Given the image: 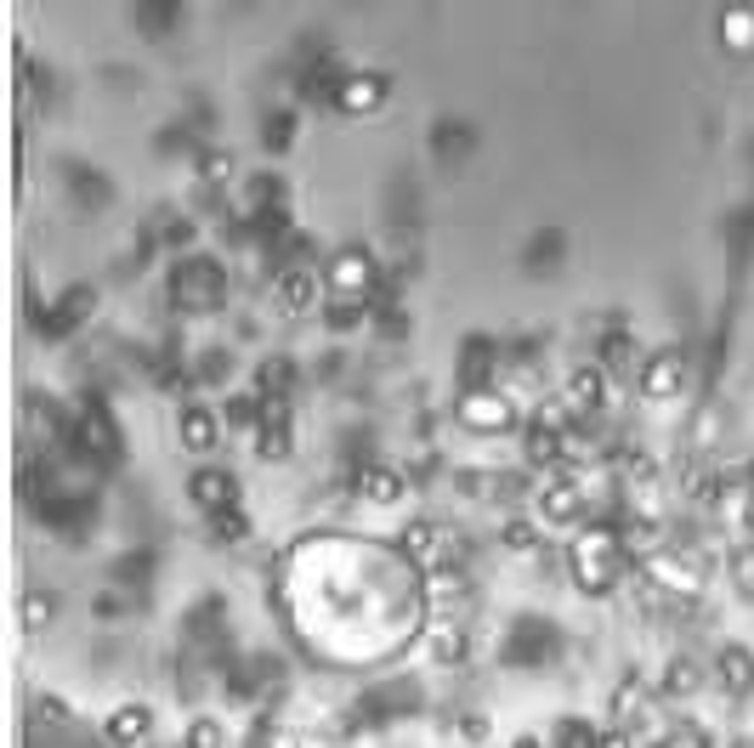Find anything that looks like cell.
<instances>
[{"label":"cell","instance_id":"836d02e7","mask_svg":"<svg viewBox=\"0 0 754 748\" xmlns=\"http://www.w3.org/2000/svg\"><path fill=\"white\" fill-rule=\"evenodd\" d=\"M743 527L754 533V488H748V505H743Z\"/></svg>","mask_w":754,"mask_h":748},{"label":"cell","instance_id":"484cf974","mask_svg":"<svg viewBox=\"0 0 754 748\" xmlns=\"http://www.w3.org/2000/svg\"><path fill=\"white\" fill-rule=\"evenodd\" d=\"M290 369H296L290 358H272V363L261 369V391H267V397H285V391H290Z\"/></svg>","mask_w":754,"mask_h":748},{"label":"cell","instance_id":"44dd1931","mask_svg":"<svg viewBox=\"0 0 754 748\" xmlns=\"http://www.w3.org/2000/svg\"><path fill=\"white\" fill-rule=\"evenodd\" d=\"M721 40L732 45V52H754V7H737V12H726V23H721Z\"/></svg>","mask_w":754,"mask_h":748},{"label":"cell","instance_id":"cb8c5ba5","mask_svg":"<svg viewBox=\"0 0 754 748\" xmlns=\"http://www.w3.org/2000/svg\"><path fill=\"white\" fill-rule=\"evenodd\" d=\"M187 748H227V731H221V720L199 715L194 726H187Z\"/></svg>","mask_w":754,"mask_h":748},{"label":"cell","instance_id":"9a60e30c","mask_svg":"<svg viewBox=\"0 0 754 748\" xmlns=\"http://www.w3.org/2000/svg\"><path fill=\"white\" fill-rule=\"evenodd\" d=\"M187 499H194L199 511H221V505H233V477L216 471V465H199L187 477Z\"/></svg>","mask_w":754,"mask_h":748},{"label":"cell","instance_id":"52a82bcc","mask_svg":"<svg viewBox=\"0 0 754 748\" xmlns=\"http://www.w3.org/2000/svg\"><path fill=\"white\" fill-rule=\"evenodd\" d=\"M403 493H409V482H403L392 465H369V471H358V499H363V505H374V511H397Z\"/></svg>","mask_w":754,"mask_h":748},{"label":"cell","instance_id":"f1b7e54d","mask_svg":"<svg viewBox=\"0 0 754 748\" xmlns=\"http://www.w3.org/2000/svg\"><path fill=\"white\" fill-rule=\"evenodd\" d=\"M432 595H437V602H448V595H465V578L448 573V567H437V573H432Z\"/></svg>","mask_w":754,"mask_h":748},{"label":"cell","instance_id":"3957f363","mask_svg":"<svg viewBox=\"0 0 754 748\" xmlns=\"http://www.w3.org/2000/svg\"><path fill=\"white\" fill-rule=\"evenodd\" d=\"M681 386H686L681 352H658V358H647V369H641V397H647V403H670V397H681Z\"/></svg>","mask_w":754,"mask_h":748},{"label":"cell","instance_id":"277c9868","mask_svg":"<svg viewBox=\"0 0 754 748\" xmlns=\"http://www.w3.org/2000/svg\"><path fill=\"white\" fill-rule=\"evenodd\" d=\"M374 284V262L363 256V249H341L335 262H329V289L341 295V301H358V295H369Z\"/></svg>","mask_w":754,"mask_h":748},{"label":"cell","instance_id":"2e32d148","mask_svg":"<svg viewBox=\"0 0 754 748\" xmlns=\"http://www.w3.org/2000/svg\"><path fill=\"white\" fill-rule=\"evenodd\" d=\"M658 691L675 697V704H681V697H698V691H703V664L686 658V653H675V658L664 664V675H658Z\"/></svg>","mask_w":754,"mask_h":748},{"label":"cell","instance_id":"7402d4cb","mask_svg":"<svg viewBox=\"0 0 754 748\" xmlns=\"http://www.w3.org/2000/svg\"><path fill=\"white\" fill-rule=\"evenodd\" d=\"M256 460H267V465L290 460V426H261L256 431Z\"/></svg>","mask_w":754,"mask_h":748},{"label":"cell","instance_id":"83f0119b","mask_svg":"<svg viewBox=\"0 0 754 748\" xmlns=\"http://www.w3.org/2000/svg\"><path fill=\"white\" fill-rule=\"evenodd\" d=\"M454 731H459V742H465V748H483V742H488V720H483V715H459V720H454Z\"/></svg>","mask_w":754,"mask_h":748},{"label":"cell","instance_id":"d6a6232c","mask_svg":"<svg viewBox=\"0 0 754 748\" xmlns=\"http://www.w3.org/2000/svg\"><path fill=\"white\" fill-rule=\"evenodd\" d=\"M601 748H636V742H630L624 731H607V737H601Z\"/></svg>","mask_w":754,"mask_h":748},{"label":"cell","instance_id":"d6986e66","mask_svg":"<svg viewBox=\"0 0 754 748\" xmlns=\"http://www.w3.org/2000/svg\"><path fill=\"white\" fill-rule=\"evenodd\" d=\"M216 414L210 409H182V420H176V437H182V448H194V454H205V448H216Z\"/></svg>","mask_w":754,"mask_h":748},{"label":"cell","instance_id":"f546056e","mask_svg":"<svg viewBox=\"0 0 754 748\" xmlns=\"http://www.w3.org/2000/svg\"><path fill=\"white\" fill-rule=\"evenodd\" d=\"M664 748H710V737H703V726H675L664 737Z\"/></svg>","mask_w":754,"mask_h":748},{"label":"cell","instance_id":"30bf717a","mask_svg":"<svg viewBox=\"0 0 754 748\" xmlns=\"http://www.w3.org/2000/svg\"><path fill=\"white\" fill-rule=\"evenodd\" d=\"M148 731H154V715L136 709V704H125V709H114V715L103 720V737H109L114 748H148Z\"/></svg>","mask_w":754,"mask_h":748},{"label":"cell","instance_id":"7a4b0ae2","mask_svg":"<svg viewBox=\"0 0 754 748\" xmlns=\"http://www.w3.org/2000/svg\"><path fill=\"white\" fill-rule=\"evenodd\" d=\"M454 414H459L465 431H477V437H499V431L516 426V403H510L499 386H471V391H459Z\"/></svg>","mask_w":754,"mask_h":748},{"label":"cell","instance_id":"ffe728a7","mask_svg":"<svg viewBox=\"0 0 754 748\" xmlns=\"http://www.w3.org/2000/svg\"><path fill=\"white\" fill-rule=\"evenodd\" d=\"M523 448H528V460H534V465H561V460H568V431H550V426H539V420H534Z\"/></svg>","mask_w":754,"mask_h":748},{"label":"cell","instance_id":"e0dca14e","mask_svg":"<svg viewBox=\"0 0 754 748\" xmlns=\"http://www.w3.org/2000/svg\"><path fill=\"white\" fill-rule=\"evenodd\" d=\"M499 551L516 556V562L539 556V516H505L499 522Z\"/></svg>","mask_w":754,"mask_h":748},{"label":"cell","instance_id":"5bb4252c","mask_svg":"<svg viewBox=\"0 0 754 748\" xmlns=\"http://www.w3.org/2000/svg\"><path fill=\"white\" fill-rule=\"evenodd\" d=\"M272 289H278V307L285 312H312L318 307V278L307 267H285L272 278Z\"/></svg>","mask_w":754,"mask_h":748},{"label":"cell","instance_id":"4dcf8cb0","mask_svg":"<svg viewBox=\"0 0 754 748\" xmlns=\"http://www.w3.org/2000/svg\"><path fill=\"white\" fill-rule=\"evenodd\" d=\"M732 578H737L743 595H754V551H737V556H732Z\"/></svg>","mask_w":754,"mask_h":748},{"label":"cell","instance_id":"ba28073f","mask_svg":"<svg viewBox=\"0 0 754 748\" xmlns=\"http://www.w3.org/2000/svg\"><path fill=\"white\" fill-rule=\"evenodd\" d=\"M647 584L664 590V595H681V602H686V595L703 590V573L686 567V562H675V556H652V562H647Z\"/></svg>","mask_w":754,"mask_h":748},{"label":"cell","instance_id":"8fae6325","mask_svg":"<svg viewBox=\"0 0 754 748\" xmlns=\"http://www.w3.org/2000/svg\"><path fill=\"white\" fill-rule=\"evenodd\" d=\"M636 726H652V697H647V686L624 680L619 691H612V731L630 737Z\"/></svg>","mask_w":754,"mask_h":748},{"label":"cell","instance_id":"4316f807","mask_svg":"<svg viewBox=\"0 0 754 748\" xmlns=\"http://www.w3.org/2000/svg\"><path fill=\"white\" fill-rule=\"evenodd\" d=\"M23 624H29V629H40V624H52V595H40V590H29V595H23Z\"/></svg>","mask_w":754,"mask_h":748},{"label":"cell","instance_id":"7c38bea8","mask_svg":"<svg viewBox=\"0 0 754 748\" xmlns=\"http://www.w3.org/2000/svg\"><path fill=\"white\" fill-rule=\"evenodd\" d=\"M601 403H607V369H601V358L568 369V409H601Z\"/></svg>","mask_w":754,"mask_h":748},{"label":"cell","instance_id":"6da1fadb","mask_svg":"<svg viewBox=\"0 0 754 748\" xmlns=\"http://www.w3.org/2000/svg\"><path fill=\"white\" fill-rule=\"evenodd\" d=\"M568 567H574L579 590L607 595L612 584H619V573H624V562H619V533H612V527H590V533H579V539H574V551H568Z\"/></svg>","mask_w":754,"mask_h":748},{"label":"cell","instance_id":"4fadbf2b","mask_svg":"<svg viewBox=\"0 0 754 748\" xmlns=\"http://www.w3.org/2000/svg\"><path fill=\"white\" fill-rule=\"evenodd\" d=\"M403 551H409V562H420L426 573L448 567V562H443V527H437V522H409V527H403Z\"/></svg>","mask_w":754,"mask_h":748},{"label":"cell","instance_id":"d4e9b609","mask_svg":"<svg viewBox=\"0 0 754 748\" xmlns=\"http://www.w3.org/2000/svg\"><path fill=\"white\" fill-rule=\"evenodd\" d=\"M681 493L692 499V505H710V499L721 493V477H710V471H692V477L681 482Z\"/></svg>","mask_w":754,"mask_h":748},{"label":"cell","instance_id":"e575fe53","mask_svg":"<svg viewBox=\"0 0 754 748\" xmlns=\"http://www.w3.org/2000/svg\"><path fill=\"white\" fill-rule=\"evenodd\" d=\"M510 748H545V742H539V737H516Z\"/></svg>","mask_w":754,"mask_h":748},{"label":"cell","instance_id":"603a6c76","mask_svg":"<svg viewBox=\"0 0 754 748\" xmlns=\"http://www.w3.org/2000/svg\"><path fill=\"white\" fill-rule=\"evenodd\" d=\"M601 737H607V731H596V726H585V720H561V726H556V748H601Z\"/></svg>","mask_w":754,"mask_h":748},{"label":"cell","instance_id":"ac0fdd59","mask_svg":"<svg viewBox=\"0 0 754 748\" xmlns=\"http://www.w3.org/2000/svg\"><path fill=\"white\" fill-rule=\"evenodd\" d=\"M335 103L347 109V114H374L386 103V85L374 80V74H352V80H341V91H335Z\"/></svg>","mask_w":754,"mask_h":748},{"label":"cell","instance_id":"5b68a950","mask_svg":"<svg viewBox=\"0 0 754 748\" xmlns=\"http://www.w3.org/2000/svg\"><path fill=\"white\" fill-rule=\"evenodd\" d=\"M715 680L726 697H748L754 691V653L737 641H721V653H715Z\"/></svg>","mask_w":754,"mask_h":748},{"label":"cell","instance_id":"1f68e13d","mask_svg":"<svg viewBox=\"0 0 754 748\" xmlns=\"http://www.w3.org/2000/svg\"><path fill=\"white\" fill-rule=\"evenodd\" d=\"M227 420H233V426H245V420H256V414H250V397H233V403H227Z\"/></svg>","mask_w":754,"mask_h":748},{"label":"cell","instance_id":"9c48e42d","mask_svg":"<svg viewBox=\"0 0 754 748\" xmlns=\"http://www.w3.org/2000/svg\"><path fill=\"white\" fill-rule=\"evenodd\" d=\"M426 658L443 664V669H448V664H465V658H471V629L454 624V618L432 624V629H426Z\"/></svg>","mask_w":754,"mask_h":748},{"label":"cell","instance_id":"8992f818","mask_svg":"<svg viewBox=\"0 0 754 748\" xmlns=\"http://www.w3.org/2000/svg\"><path fill=\"white\" fill-rule=\"evenodd\" d=\"M534 505H539V527H561V522H574L579 516V482H568V477H556V482H545L539 493H534Z\"/></svg>","mask_w":754,"mask_h":748}]
</instances>
